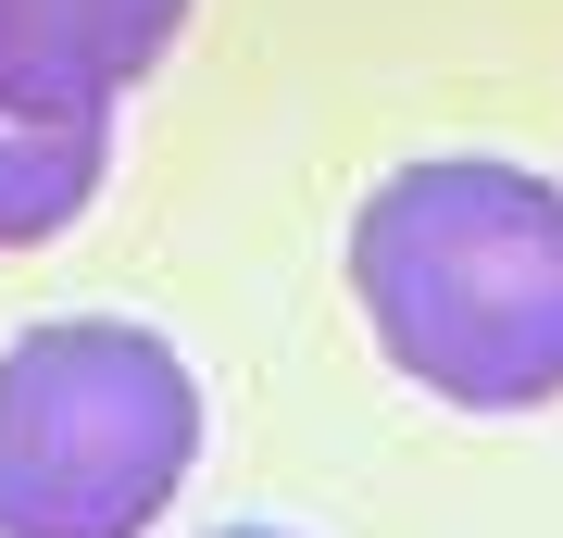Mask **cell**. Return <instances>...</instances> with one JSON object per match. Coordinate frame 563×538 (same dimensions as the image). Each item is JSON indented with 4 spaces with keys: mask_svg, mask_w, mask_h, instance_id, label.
I'll use <instances>...</instances> for the list:
<instances>
[{
    "mask_svg": "<svg viewBox=\"0 0 563 538\" xmlns=\"http://www.w3.org/2000/svg\"><path fill=\"white\" fill-rule=\"evenodd\" d=\"M213 538H288V526H213Z\"/></svg>",
    "mask_w": 563,
    "mask_h": 538,
    "instance_id": "obj_5",
    "label": "cell"
},
{
    "mask_svg": "<svg viewBox=\"0 0 563 538\" xmlns=\"http://www.w3.org/2000/svg\"><path fill=\"white\" fill-rule=\"evenodd\" d=\"M351 300L413 388L539 414L563 400V188L488 151L401 163L351 213Z\"/></svg>",
    "mask_w": 563,
    "mask_h": 538,
    "instance_id": "obj_1",
    "label": "cell"
},
{
    "mask_svg": "<svg viewBox=\"0 0 563 538\" xmlns=\"http://www.w3.org/2000/svg\"><path fill=\"white\" fill-rule=\"evenodd\" d=\"M101 163H113V139H88V125H13L0 113V251L63 239L101 200Z\"/></svg>",
    "mask_w": 563,
    "mask_h": 538,
    "instance_id": "obj_4",
    "label": "cell"
},
{
    "mask_svg": "<svg viewBox=\"0 0 563 538\" xmlns=\"http://www.w3.org/2000/svg\"><path fill=\"white\" fill-rule=\"evenodd\" d=\"M188 39V0H0V113L113 139V100Z\"/></svg>",
    "mask_w": 563,
    "mask_h": 538,
    "instance_id": "obj_3",
    "label": "cell"
},
{
    "mask_svg": "<svg viewBox=\"0 0 563 538\" xmlns=\"http://www.w3.org/2000/svg\"><path fill=\"white\" fill-rule=\"evenodd\" d=\"M201 463V376L125 314H51L0 351V538H151Z\"/></svg>",
    "mask_w": 563,
    "mask_h": 538,
    "instance_id": "obj_2",
    "label": "cell"
}]
</instances>
